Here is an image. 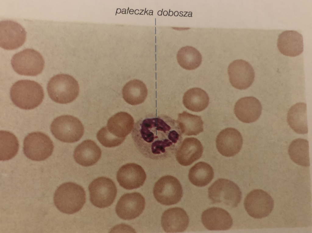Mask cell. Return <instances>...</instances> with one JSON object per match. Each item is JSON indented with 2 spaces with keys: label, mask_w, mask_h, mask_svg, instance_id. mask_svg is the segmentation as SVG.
Here are the masks:
<instances>
[{
  "label": "cell",
  "mask_w": 312,
  "mask_h": 233,
  "mask_svg": "<svg viewBox=\"0 0 312 233\" xmlns=\"http://www.w3.org/2000/svg\"><path fill=\"white\" fill-rule=\"evenodd\" d=\"M177 121L165 115H150L136 122L132 133L134 144L144 157L163 160L177 151L182 140Z\"/></svg>",
  "instance_id": "obj_1"
},
{
  "label": "cell",
  "mask_w": 312,
  "mask_h": 233,
  "mask_svg": "<svg viewBox=\"0 0 312 233\" xmlns=\"http://www.w3.org/2000/svg\"><path fill=\"white\" fill-rule=\"evenodd\" d=\"M10 96L16 106L22 109L30 110L41 104L44 94L42 87L38 83L24 80L19 81L12 85Z\"/></svg>",
  "instance_id": "obj_2"
},
{
  "label": "cell",
  "mask_w": 312,
  "mask_h": 233,
  "mask_svg": "<svg viewBox=\"0 0 312 233\" xmlns=\"http://www.w3.org/2000/svg\"><path fill=\"white\" fill-rule=\"evenodd\" d=\"M86 194L80 186L72 182L60 186L54 194L55 205L60 211L71 214L80 210L86 202Z\"/></svg>",
  "instance_id": "obj_3"
},
{
  "label": "cell",
  "mask_w": 312,
  "mask_h": 233,
  "mask_svg": "<svg viewBox=\"0 0 312 233\" xmlns=\"http://www.w3.org/2000/svg\"><path fill=\"white\" fill-rule=\"evenodd\" d=\"M48 95L54 102L62 104L70 103L77 97L79 86L72 76L67 74H58L52 77L47 86Z\"/></svg>",
  "instance_id": "obj_4"
},
{
  "label": "cell",
  "mask_w": 312,
  "mask_h": 233,
  "mask_svg": "<svg viewBox=\"0 0 312 233\" xmlns=\"http://www.w3.org/2000/svg\"><path fill=\"white\" fill-rule=\"evenodd\" d=\"M208 196L213 204L222 203L235 207L241 201L242 192L239 187L233 181L220 178L209 187Z\"/></svg>",
  "instance_id": "obj_5"
},
{
  "label": "cell",
  "mask_w": 312,
  "mask_h": 233,
  "mask_svg": "<svg viewBox=\"0 0 312 233\" xmlns=\"http://www.w3.org/2000/svg\"><path fill=\"white\" fill-rule=\"evenodd\" d=\"M55 137L65 142L73 143L79 141L83 135L84 128L80 121L70 115H63L55 118L50 127Z\"/></svg>",
  "instance_id": "obj_6"
},
{
  "label": "cell",
  "mask_w": 312,
  "mask_h": 233,
  "mask_svg": "<svg viewBox=\"0 0 312 233\" xmlns=\"http://www.w3.org/2000/svg\"><path fill=\"white\" fill-rule=\"evenodd\" d=\"M11 64L13 70L18 74L35 76L42 72L45 62L39 52L33 49H27L14 54Z\"/></svg>",
  "instance_id": "obj_7"
},
{
  "label": "cell",
  "mask_w": 312,
  "mask_h": 233,
  "mask_svg": "<svg viewBox=\"0 0 312 233\" xmlns=\"http://www.w3.org/2000/svg\"><path fill=\"white\" fill-rule=\"evenodd\" d=\"M54 148L50 138L41 132L29 134L23 142L24 154L27 158L34 161L45 160L51 155Z\"/></svg>",
  "instance_id": "obj_8"
},
{
  "label": "cell",
  "mask_w": 312,
  "mask_h": 233,
  "mask_svg": "<svg viewBox=\"0 0 312 233\" xmlns=\"http://www.w3.org/2000/svg\"><path fill=\"white\" fill-rule=\"evenodd\" d=\"M90 200L95 206L104 208L110 206L115 200L117 189L114 182L105 177H98L89 184Z\"/></svg>",
  "instance_id": "obj_9"
},
{
  "label": "cell",
  "mask_w": 312,
  "mask_h": 233,
  "mask_svg": "<svg viewBox=\"0 0 312 233\" xmlns=\"http://www.w3.org/2000/svg\"><path fill=\"white\" fill-rule=\"evenodd\" d=\"M153 194L156 200L166 205L176 204L183 196V189L175 177L166 175L160 178L154 184Z\"/></svg>",
  "instance_id": "obj_10"
},
{
  "label": "cell",
  "mask_w": 312,
  "mask_h": 233,
  "mask_svg": "<svg viewBox=\"0 0 312 233\" xmlns=\"http://www.w3.org/2000/svg\"><path fill=\"white\" fill-rule=\"evenodd\" d=\"M244 206L250 216L261 219L268 216L274 206L273 198L266 192L261 189H255L249 193L244 201Z\"/></svg>",
  "instance_id": "obj_11"
},
{
  "label": "cell",
  "mask_w": 312,
  "mask_h": 233,
  "mask_svg": "<svg viewBox=\"0 0 312 233\" xmlns=\"http://www.w3.org/2000/svg\"><path fill=\"white\" fill-rule=\"evenodd\" d=\"M27 32L18 23L12 20L0 22V46L13 50L21 46L26 40Z\"/></svg>",
  "instance_id": "obj_12"
},
{
  "label": "cell",
  "mask_w": 312,
  "mask_h": 233,
  "mask_svg": "<svg viewBox=\"0 0 312 233\" xmlns=\"http://www.w3.org/2000/svg\"><path fill=\"white\" fill-rule=\"evenodd\" d=\"M229 81L235 88L240 90L249 87L253 82L255 72L248 62L242 60H235L228 68Z\"/></svg>",
  "instance_id": "obj_13"
},
{
  "label": "cell",
  "mask_w": 312,
  "mask_h": 233,
  "mask_svg": "<svg viewBox=\"0 0 312 233\" xmlns=\"http://www.w3.org/2000/svg\"><path fill=\"white\" fill-rule=\"evenodd\" d=\"M144 197L140 193L134 192L123 195L116 206L117 215L125 220L135 218L143 212L145 207Z\"/></svg>",
  "instance_id": "obj_14"
},
{
  "label": "cell",
  "mask_w": 312,
  "mask_h": 233,
  "mask_svg": "<svg viewBox=\"0 0 312 233\" xmlns=\"http://www.w3.org/2000/svg\"><path fill=\"white\" fill-rule=\"evenodd\" d=\"M217 149L222 155L226 157L234 156L241 150L243 139L237 129L228 128L221 131L216 140Z\"/></svg>",
  "instance_id": "obj_15"
},
{
  "label": "cell",
  "mask_w": 312,
  "mask_h": 233,
  "mask_svg": "<svg viewBox=\"0 0 312 233\" xmlns=\"http://www.w3.org/2000/svg\"><path fill=\"white\" fill-rule=\"evenodd\" d=\"M116 178L121 187L130 190L142 186L146 179V174L140 166L135 163H128L119 170Z\"/></svg>",
  "instance_id": "obj_16"
},
{
  "label": "cell",
  "mask_w": 312,
  "mask_h": 233,
  "mask_svg": "<svg viewBox=\"0 0 312 233\" xmlns=\"http://www.w3.org/2000/svg\"><path fill=\"white\" fill-rule=\"evenodd\" d=\"M201 221L205 227L210 230H226L230 229L233 220L226 210L218 207H212L204 211Z\"/></svg>",
  "instance_id": "obj_17"
},
{
  "label": "cell",
  "mask_w": 312,
  "mask_h": 233,
  "mask_svg": "<svg viewBox=\"0 0 312 233\" xmlns=\"http://www.w3.org/2000/svg\"><path fill=\"white\" fill-rule=\"evenodd\" d=\"M262 107L259 100L252 96L239 99L236 103L234 113L241 121L251 123L257 121L262 112Z\"/></svg>",
  "instance_id": "obj_18"
},
{
  "label": "cell",
  "mask_w": 312,
  "mask_h": 233,
  "mask_svg": "<svg viewBox=\"0 0 312 233\" xmlns=\"http://www.w3.org/2000/svg\"><path fill=\"white\" fill-rule=\"evenodd\" d=\"M161 224L166 232H182L187 228L189 218L183 208L176 207L165 211L161 216Z\"/></svg>",
  "instance_id": "obj_19"
},
{
  "label": "cell",
  "mask_w": 312,
  "mask_h": 233,
  "mask_svg": "<svg viewBox=\"0 0 312 233\" xmlns=\"http://www.w3.org/2000/svg\"><path fill=\"white\" fill-rule=\"evenodd\" d=\"M277 44L279 52L287 56H297L303 50V36L295 30H286L280 34Z\"/></svg>",
  "instance_id": "obj_20"
},
{
  "label": "cell",
  "mask_w": 312,
  "mask_h": 233,
  "mask_svg": "<svg viewBox=\"0 0 312 233\" xmlns=\"http://www.w3.org/2000/svg\"><path fill=\"white\" fill-rule=\"evenodd\" d=\"M203 148L201 142L193 137L186 138L176 152V158L181 165H190L201 156Z\"/></svg>",
  "instance_id": "obj_21"
},
{
  "label": "cell",
  "mask_w": 312,
  "mask_h": 233,
  "mask_svg": "<svg viewBox=\"0 0 312 233\" xmlns=\"http://www.w3.org/2000/svg\"><path fill=\"white\" fill-rule=\"evenodd\" d=\"M101 151L94 141H84L75 148L73 157L76 162L82 166H88L95 164L100 159Z\"/></svg>",
  "instance_id": "obj_22"
},
{
  "label": "cell",
  "mask_w": 312,
  "mask_h": 233,
  "mask_svg": "<svg viewBox=\"0 0 312 233\" xmlns=\"http://www.w3.org/2000/svg\"><path fill=\"white\" fill-rule=\"evenodd\" d=\"M134 125L132 116L125 112H119L108 120L107 128L108 132L115 136L126 139L131 132Z\"/></svg>",
  "instance_id": "obj_23"
},
{
  "label": "cell",
  "mask_w": 312,
  "mask_h": 233,
  "mask_svg": "<svg viewBox=\"0 0 312 233\" xmlns=\"http://www.w3.org/2000/svg\"><path fill=\"white\" fill-rule=\"evenodd\" d=\"M287 122L290 127L299 134L308 133L306 103L299 102L292 106L288 111Z\"/></svg>",
  "instance_id": "obj_24"
},
{
  "label": "cell",
  "mask_w": 312,
  "mask_h": 233,
  "mask_svg": "<svg viewBox=\"0 0 312 233\" xmlns=\"http://www.w3.org/2000/svg\"><path fill=\"white\" fill-rule=\"evenodd\" d=\"M122 96L128 104L136 105L143 103L147 95V90L141 81L131 80L124 86L122 90Z\"/></svg>",
  "instance_id": "obj_25"
},
{
  "label": "cell",
  "mask_w": 312,
  "mask_h": 233,
  "mask_svg": "<svg viewBox=\"0 0 312 233\" xmlns=\"http://www.w3.org/2000/svg\"><path fill=\"white\" fill-rule=\"evenodd\" d=\"M183 103L187 109L194 112H200L208 105L209 98L207 93L197 87L187 90L183 97Z\"/></svg>",
  "instance_id": "obj_26"
},
{
  "label": "cell",
  "mask_w": 312,
  "mask_h": 233,
  "mask_svg": "<svg viewBox=\"0 0 312 233\" xmlns=\"http://www.w3.org/2000/svg\"><path fill=\"white\" fill-rule=\"evenodd\" d=\"M177 122L182 134L196 135L203 131V122L200 116L183 111L178 115Z\"/></svg>",
  "instance_id": "obj_27"
},
{
  "label": "cell",
  "mask_w": 312,
  "mask_h": 233,
  "mask_svg": "<svg viewBox=\"0 0 312 233\" xmlns=\"http://www.w3.org/2000/svg\"><path fill=\"white\" fill-rule=\"evenodd\" d=\"M214 176L212 167L203 162L195 164L190 169L188 174L189 179L191 183L198 187L207 185L211 181Z\"/></svg>",
  "instance_id": "obj_28"
},
{
  "label": "cell",
  "mask_w": 312,
  "mask_h": 233,
  "mask_svg": "<svg viewBox=\"0 0 312 233\" xmlns=\"http://www.w3.org/2000/svg\"><path fill=\"white\" fill-rule=\"evenodd\" d=\"M288 153L290 159L295 163L303 166H310L307 140L299 138L294 140L289 146Z\"/></svg>",
  "instance_id": "obj_29"
},
{
  "label": "cell",
  "mask_w": 312,
  "mask_h": 233,
  "mask_svg": "<svg viewBox=\"0 0 312 233\" xmlns=\"http://www.w3.org/2000/svg\"><path fill=\"white\" fill-rule=\"evenodd\" d=\"M177 59L180 66L187 70H194L201 64L202 56L195 48L186 46L181 48L177 54Z\"/></svg>",
  "instance_id": "obj_30"
},
{
  "label": "cell",
  "mask_w": 312,
  "mask_h": 233,
  "mask_svg": "<svg viewBox=\"0 0 312 233\" xmlns=\"http://www.w3.org/2000/svg\"><path fill=\"white\" fill-rule=\"evenodd\" d=\"M0 160L6 161L14 157L19 148L16 137L12 133L7 131L0 132Z\"/></svg>",
  "instance_id": "obj_31"
},
{
  "label": "cell",
  "mask_w": 312,
  "mask_h": 233,
  "mask_svg": "<svg viewBox=\"0 0 312 233\" xmlns=\"http://www.w3.org/2000/svg\"><path fill=\"white\" fill-rule=\"evenodd\" d=\"M97 138L99 142L106 147H114L119 146L125 139L116 137L110 133L106 126L102 127L98 132Z\"/></svg>",
  "instance_id": "obj_32"
},
{
  "label": "cell",
  "mask_w": 312,
  "mask_h": 233,
  "mask_svg": "<svg viewBox=\"0 0 312 233\" xmlns=\"http://www.w3.org/2000/svg\"><path fill=\"white\" fill-rule=\"evenodd\" d=\"M168 12L167 11H165L163 12V14L164 15H167Z\"/></svg>",
  "instance_id": "obj_33"
},
{
  "label": "cell",
  "mask_w": 312,
  "mask_h": 233,
  "mask_svg": "<svg viewBox=\"0 0 312 233\" xmlns=\"http://www.w3.org/2000/svg\"><path fill=\"white\" fill-rule=\"evenodd\" d=\"M178 15V12L177 11H176L175 12V13H174V15L175 16H177Z\"/></svg>",
  "instance_id": "obj_34"
},
{
  "label": "cell",
  "mask_w": 312,
  "mask_h": 233,
  "mask_svg": "<svg viewBox=\"0 0 312 233\" xmlns=\"http://www.w3.org/2000/svg\"><path fill=\"white\" fill-rule=\"evenodd\" d=\"M173 12L172 11H171L169 13V15L170 16H172L173 15Z\"/></svg>",
  "instance_id": "obj_35"
},
{
  "label": "cell",
  "mask_w": 312,
  "mask_h": 233,
  "mask_svg": "<svg viewBox=\"0 0 312 233\" xmlns=\"http://www.w3.org/2000/svg\"><path fill=\"white\" fill-rule=\"evenodd\" d=\"M158 15H161V11H159L158 12Z\"/></svg>",
  "instance_id": "obj_36"
}]
</instances>
